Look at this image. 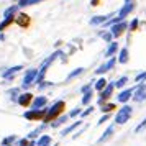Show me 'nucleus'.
Wrapping results in <instances>:
<instances>
[{
    "instance_id": "f257e3e1",
    "label": "nucleus",
    "mask_w": 146,
    "mask_h": 146,
    "mask_svg": "<svg viewBox=\"0 0 146 146\" xmlns=\"http://www.w3.org/2000/svg\"><path fill=\"white\" fill-rule=\"evenodd\" d=\"M64 108H66V102H64V100H56L53 105L48 108L46 115H44V118H43L44 125H46L48 121H54L58 117H61V113L64 112Z\"/></svg>"
},
{
    "instance_id": "f03ea898",
    "label": "nucleus",
    "mask_w": 146,
    "mask_h": 146,
    "mask_svg": "<svg viewBox=\"0 0 146 146\" xmlns=\"http://www.w3.org/2000/svg\"><path fill=\"white\" fill-rule=\"evenodd\" d=\"M131 113H133L131 107L130 105H123L118 112H117V115H115V123H117V125H123V123H126V121L130 120V117H131Z\"/></svg>"
},
{
    "instance_id": "7ed1b4c3",
    "label": "nucleus",
    "mask_w": 146,
    "mask_h": 146,
    "mask_svg": "<svg viewBox=\"0 0 146 146\" xmlns=\"http://www.w3.org/2000/svg\"><path fill=\"white\" fill-rule=\"evenodd\" d=\"M36 77H38V69H28L25 72V77L21 80V87L23 89H28V87L36 82Z\"/></svg>"
},
{
    "instance_id": "20e7f679",
    "label": "nucleus",
    "mask_w": 146,
    "mask_h": 146,
    "mask_svg": "<svg viewBox=\"0 0 146 146\" xmlns=\"http://www.w3.org/2000/svg\"><path fill=\"white\" fill-rule=\"evenodd\" d=\"M48 108H41V110H27V112L23 113V117L27 120H31V121H38V120H43L44 118V115H46Z\"/></svg>"
},
{
    "instance_id": "39448f33",
    "label": "nucleus",
    "mask_w": 146,
    "mask_h": 146,
    "mask_svg": "<svg viewBox=\"0 0 146 146\" xmlns=\"http://www.w3.org/2000/svg\"><path fill=\"white\" fill-rule=\"evenodd\" d=\"M135 95H133L131 99L135 100V102H145L146 100V84H136V87H135Z\"/></svg>"
},
{
    "instance_id": "423d86ee",
    "label": "nucleus",
    "mask_w": 146,
    "mask_h": 146,
    "mask_svg": "<svg viewBox=\"0 0 146 146\" xmlns=\"http://www.w3.org/2000/svg\"><path fill=\"white\" fill-rule=\"evenodd\" d=\"M113 89H115V82H108V84H107V87L102 90V92H100V95H99V105H104V104H105V100L110 99Z\"/></svg>"
},
{
    "instance_id": "0eeeda50",
    "label": "nucleus",
    "mask_w": 146,
    "mask_h": 146,
    "mask_svg": "<svg viewBox=\"0 0 146 146\" xmlns=\"http://www.w3.org/2000/svg\"><path fill=\"white\" fill-rule=\"evenodd\" d=\"M125 30H128V23L126 21H121V23H117V25L110 27V33L113 35V38H120Z\"/></svg>"
},
{
    "instance_id": "6e6552de",
    "label": "nucleus",
    "mask_w": 146,
    "mask_h": 146,
    "mask_svg": "<svg viewBox=\"0 0 146 146\" xmlns=\"http://www.w3.org/2000/svg\"><path fill=\"white\" fill-rule=\"evenodd\" d=\"M115 62H117V59H115V58H110V59L107 61V62H104V64H102V66H100L99 69H97V71H95V74H97V76H102V74L108 72L110 69H113Z\"/></svg>"
},
{
    "instance_id": "1a4fd4ad",
    "label": "nucleus",
    "mask_w": 146,
    "mask_h": 146,
    "mask_svg": "<svg viewBox=\"0 0 146 146\" xmlns=\"http://www.w3.org/2000/svg\"><path fill=\"white\" fill-rule=\"evenodd\" d=\"M48 104V99L44 95H38L36 99H33L31 102V110H41V108H44Z\"/></svg>"
},
{
    "instance_id": "9d476101",
    "label": "nucleus",
    "mask_w": 146,
    "mask_h": 146,
    "mask_svg": "<svg viewBox=\"0 0 146 146\" xmlns=\"http://www.w3.org/2000/svg\"><path fill=\"white\" fill-rule=\"evenodd\" d=\"M131 10H133V0H125L121 10L118 12V17L121 20H125V17H128V13H131Z\"/></svg>"
},
{
    "instance_id": "9b49d317",
    "label": "nucleus",
    "mask_w": 146,
    "mask_h": 146,
    "mask_svg": "<svg viewBox=\"0 0 146 146\" xmlns=\"http://www.w3.org/2000/svg\"><path fill=\"white\" fill-rule=\"evenodd\" d=\"M18 105H21V107H30L31 105V102H33V95L30 92H25V94H21L20 97H18Z\"/></svg>"
},
{
    "instance_id": "f8f14e48",
    "label": "nucleus",
    "mask_w": 146,
    "mask_h": 146,
    "mask_svg": "<svg viewBox=\"0 0 146 146\" xmlns=\"http://www.w3.org/2000/svg\"><path fill=\"white\" fill-rule=\"evenodd\" d=\"M133 92H135V89H126V90H121V92L117 95V100L121 102V104H125L126 100H130L133 97Z\"/></svg>"
},
{
    "instance_id": "ddd939ff",
    "label": "nucleus",
    "mask_w": 146,
    "mask_h": 146,
    "mask_svg": "<svg viewBox=\"0 0 146 146\" xmlns=\"http://www.w3.org/2000/svg\"><path fill=\"white\" fill-rule=\"evenodd\" d=\"M21 69H23V66H20V64H18V66H13V67H10V69H7V71L2 74V76H3V79L10 80V79H13V76L17 72H20Z\"/></svg>"
},
{
    "instance_id": "4468645a",
    "label": "nucleus",
    "mask_w": 146,
    "mask_h": 146,
    "mask_svg": "<svg viewBox=\"0 0 146 146\" xmlns=\"http://www.w3.org/2000/svg\"><path fill=\"white\" fill-rule=\"evenodd\" d=\"M108 20H110V15H97L90 18V25H104Z\"/></svg>"
},
{
    "instance_id": "2eb2a0df",
    "label": "nucleus",
    "mask_w": 146,
    "mask_h": 146,
    "mask_svg": "<svg viewBox=\"0 0 146 146\" xmlns=\"http://www.w3.org/2000/svg\"><path fill=\"white\" fill-rule=\"evenodd\" d=\"M44 128H46V125L43 123V125H40L38 128H35L33 131H30V133H28V135H27V138L30 139V141H33L35 138H38V136H40V133L44 131Z\"/></svg>"
},
{
    "instance_id": "dca6fc26",
    "label": "nucleus",
    "mask_w": 146,
    "mask_h": 146,
    "mask_svg": "<svg viewBox=\"0 0 146 146\" xmlns=\"http://www.w3.org/2000/svg\"><path fill=\"white\" fill-rule=\"evenodd\" d=\"M17 23H18V27L27 28L28 25H30V17H28L27 13H20V15H17Z\"/></svg>"
},
{
    "instance_id": "f3484780",
    "label": "nucleus",
    "mask_w": 146,
    "mask_h": 146,
    "mask_svg": "<svg viewBox=\"0 0 146 146\" xmlns=\"http://www.w3.org/2000/svg\"><path fill=\"white\" fill-rule=\"evenodd\" d=\"M112 135H113V125H110V126H107V128H105V131H104V135H102V136H100V138L97 139V143H99V145H102V143H105V141H107L108 138H110Z\"/></svg>"
},
{
    "instance_id": "a211bd4d",
    "label": "nucleus",
    "mask_w": 146,
    "mask_h": 146,
    "mask_svg": "<svg viewBox=\"0 0 146 146\" xmlns=\"http://www.w3.org/2000/svg\"><path fill=\"white\" fill-rule=\"evenodd\" d=\"M118 51V43H115V41H112L110 44H108V48H107V51H105V56L110 59V58H113L115 56V53Z\"/></svg>"
},
{
    "instance_id": "6ab92c4d",
    "label": "nucleus",
    "mask_w": 146,
    "mask_h": 146,
    "mask_svg": "<svg viewBox=\"0 0 146 146\" xmlns=\"http://www.w3.org/2000/svg\"><path fill=\"white\" fill-rule=\"evenodd\" d=\"M51 143H53V139L49 135H41L36 141V146H51Z\"/></svg>"
},
{
    "instance_id": "aec40b11",
    "label": "nucleus",
    "mask_w": 146,
    "mask_h": 146,
    "mask_svg": "<svg viewBox=\"0 0 146 146\" xmlns=\"http://www.w3.org/2000/svg\"><path fill=\"white\" fill-rule=\"evenodd\" d=\"M128 59H130V58H128V48L125 46V48H121L120 53H118V62L120 64H126Z\"/></svg>"
},
{
    "instance_id": "412c9836",
    "label": "nucleus",
    "mask_w": 146,
    "mask_h": 146,
    "mask_svg": "<svg viewBox=\"0 0 146 146\" xmlns=\"http://www.w3.org/2000/svg\"><path fill=\"white\" fill-rule=\"evenodd\" d=\"M77 126H80V121H74L72 125L66 126V128H64V130H62V131H61V136H67V135H69V133H72L74 130H76V128H77Z\"/></svg>"
},
{
    "instance_id": "4be33fe9",
    "label": "nucleus",
    "mask_w": 146,
    "mask_h": 146,
    "mask_svg": "<svg viewBox=\"0 0 146 146\" xmlns=\"http://www.w3.org/2000/svg\"><path fill=\"white\" fill-rule=\"evenodd\" d=\"M67 118H69L67 115H61V117H58V118L54 120V121H51V126H53V128H58V126L64 125V123L67 121Z\"/></svg>"
},
{
    "instance_id": "5701e85b",
    "label": "nucleus",
    "mask_w": 146,
    "mask_h": 146,
    "mask_svg": "<svg viewBox=\"0 0 146 146\" xmlns=\"http://www.w3.org/2000/svg\"><path fill=\"white\" fill-rule=\"evenodd\" d=\"M17 10H18V5H12V7H8L5 12H3V18H13V15L17 13Z\"/></svg>"
},
{
    "instance_id": "b1692460",
    "label": "nucleus",
    "mask_w": 146,
    "mask_h": 146,
    "mask_svg": "<svg viewBox=\"0 0 146 146\" xmlns=\"http://www.w3.org/2000/svg\"><path fill=\"white\" fill-rule=\"evenodd\" d=\"M107 84H108V80L105 79V77H100L99 80H97V82H95V90H99V92H102V90H104V89H105L107 87Z\"/></svg>"
},
{
    "instance_id": "393cba45",
    "label": "nucleus",
    "mask_w": 146,
    "mask_h": 146,
    "mask_svg": "<svg viewBox=\"0 0 146 146\" xmlns=\"http://www.w3.org/2000/svg\"><path fill=\"white\" fill-rule=\"evenodd\" d=\"M84 71H86L84 67H77V69H74L72 72H69V74H67V77H66V79H67V80L74 79V77H77V76H80V74L84 72Z\"/></svg>"
},
{
    "instance_id": "a878e982",
    "label": "nucleus",
    "mask_w": 146,
    "mask_h": 146,
    "mask_svg": "<svg viewBox=\"0 0 146 146\" xmlns=\"http://www.w3.org/2000/svg\"><path fill=\"white\" fill-rule=\"evenodd\" d=\"M15 141H17V136H15V135H10V136L2 139V146H12Z\"/></svg>"
},
{
    "instance_id": "bb28decb",
    "label": "nucleus",
    "mask_w": 146,
    "mask_h": 146,
    "mask_svg": "<svg viewBox=\"0 0 146 146\" xmlns=\"http://www.w3.org/2000/svg\"><path fill=\"white\" fill-rule=\"evenodd\" d=\"M113 108H115V104H104V105H100V110L104 112V115H107V113H112Z\"/></svg>"
},
{
    "instance_id": "cd10ccee",
    "label": "nucleus",
    "mask_w": 146,
    "mask_h": 146,
    "mask_svg": "<svg viewBox=\"0 0 146 146\" xmlns=\"http://www.w3.org/2000/svg\"><path fill=\"white\" fill-rule=\"evenodd\" d=\"M92 97H94V92H92V90L86 92L84 95H82V105H89V104H90V100H92Z\"/></svg>"
},
{
    "instance_id": "c85d7f7f",
    "label": "nucleus",
    "mask_w": 146,
    "mask_h": 146,
    "mask_svg": "<svg viewBox=\"0 0 146 146\" xmlns=\"http://www.w3.org/2000/svg\"><path fill=\"white\" fill-rule=\"evenodd\" d=\"M8 95L12 97V100H13V102H17V100H18V97H20V89H18V87H15V89H12V90H8Z\"/></svg>"
},
{
    "instance_id": "c756f323",
    "label": "nucleus",
    "mask_w": 146,
    "mask_h": 146,
    "mask_svg": "<svg viewBox=\"0 0 146 146\" xmlns=\"http://www.w3.org/2000/svg\"><path fill=\"white\" fill-rule=\"evenodd\" d=\"M145 128H146V117L141 120V121H139L138 125L135 126V130H133V131H135V133H141L143 130H145Z\"/></svg>"
},
{
    "instance_id": "7c9ffc66",
    "label": "nucleus",
    "mask_w": 146,
    "mask_h": 146,
    "mask_svg": "<svg viewBox=\"0 0 146 146\" xmlns=\"http://www.w3.org/2000/svg\"><path fill=\"white\" fill-rule=\"evenodd\" d=\"M126 82H128V77H126V76H123V77H120V79L117 80V82H115V87H118V89H121V87L125 86Z\"/></svg>"
},
{
    "instance_id": "2f4dec72",
    "label": "nucleus",
    "mask_w": 146,
    "mask_h": 146,
    "mask_svg": "<svg viewBox=\"0 0 146 146\" xmlns=\"http://www.w3.org/2000/svg\"><path fill=\"white\" fill-rule=\"evenodd\" d=\"M138 25H139L138 18H133V20H131V23L128 25V30H130V31H136V28H138Z\"/></svg>"
},
{
    "instance_id": "473e14b6",
    "label": "nucleus",
    "mask_w": 146,
    "mask_h": 146,
    "mask_svg": "<svg viewBox=\"0 0 146 146\" xmlns=\"http://www.w3.org/2000/svg\"><path fill=\"white\" fill-rule=\"evenodd\" d=\"M12 21H13V18H3V21L0 23V31H3V30H5V28H7Z\"/></svg>"
},
{
    "instance_id": "72a5a7b5",
    "label": "nucleus",
    "mask_w": 146,
    "mask_h": 146,
    "mask_svg": "<svg viewBox=\"0 0 146 146\" xmlns=\"http://www.w3.org/2000/svg\"><path fill=\"white\" fill-rule=\"evenodd\" d=\"M80 112H82V110H80L79 107H76V108H72V110L69 112V115H67V117H69V118H74V117H77V115H80Z\"/></svg>"
},
{
    "instance_id": "f704fd0d",
    "label": "nucleus",
    "mask_w": 146,
    "mask_h": 146,
    "mask_svg": "<svg viewBox=\"0 0 146 146\" xmlns=\"http://www.w3.org/2000/svg\"><path fill=\"white\" fill-rule=\"evenodd\" d=\"M100 36H102L107 43H112V41H113V35L110 33V31H108V33H100Z\"/></svg>"
},
{
    "instance_id": "c9c22d12",
    "label": "nucleus",
    "mask_w": 146,
    "mask_h": 146,
    "mask_svg": "<svg viewBox=\"0 0 146 146\" xmlns=\"http://www.w3.org/2000/svg\"><path fill=\"white\" fill-rule=\"evenodd\" d=\"M28 143H30V139H28V138H21V139L17 141V146H27Z\"/></svg>"
},
{
    "instance_id": "e433bc0d",
    "label": "nucleus",
    "mask_w": 146,
    "mask_h": 146,
    "mask_svg": "<svg viewBox=\"0 0 146 146\" xmlns=\"http://www.w3.org/2000/svg\"><path fill=\"white\" fill-rule=\"evenodd\" d=\"M145 79H146V72H141V74H138V76H136L135 82H139V84H141V82H143Z\"/></svg>"
},
{
    "instance_id": "4c0bfd02",
    "label": "nucleus",
    "mask_w": 146,
    "mask_h": 146,
    "mask_svg": "<svg viewBox=\"0 0 146 146\" xmlns=\"http://www.w3.org/2000/svg\"><path fill=\"white\" fill-rule=\"evenodd\" d=\"M92 112H94V107H89L86 112H80V117H82V118H84V117H89Z\"/></svg>"
},
{
    "instance_id": "58836bf2",
    "label": "nucleus",
    "mask_w": 146,
    "mask_h": 146,
    "mask_svg": "<svg viewBox=\"0 0 146 146\" xmlns=\"http://www.w3.org/2000/svg\"><path fill=\"white\" fill-rule=\"evenodd\" d=\"M30 3H31V0H20L18 2V7H28Z\"/></svg>"
},
{
    "instance_id": "ea45409f",
    "label": "nucleus",
    "mask_w": 146,
    "mask_h": 146,
    "mask_svg": "<svg viewBox=\"0 0 146 146\" xmlns=\"http://www.w3.org/2000/svg\"><path fill=\"white\" fill-rule=\"evenodd\" d=\"M89 90H92V86H90V84H87V86H84V87H80V92H82V94H86V92H89Z\"/></svg>"
},
{
    "instance_id": "a19ab883",
    "label": "nucleus",
    "mask_w": 146,
    "mask_h": 146,
    "mask_svg": "<svg viewBox=\"0 0 146 146\" xmlns=\"http://www.w3.org/2000/svg\"><path fill=\"white\" fill-rule=\"evenodd\" d=\"M110 118V113H107V115H104V117H102V118L99 120V121H97V123H99V125H102V123H105L107 120Z\"/></svg>"
},
{
    "instance_id": "79ce46f5",
    "label": "nucleus",
    "mask_w": 146,
    "mask_h": 146,
    "mask_svg": "<svg viewBox=\"0 0 146 146\" xmlns=\"http://www.w3.org/2000/svg\"><path fill=\"white\" fill-rule=\"evenodd\" d=\"M99 2H100V0H92V2H90V5H92V7H97V5H99Z\"/></svg>"
},
{
    "instance_id": "37998d69",
    "label": "nucleus",
    "mask_w": 146,
    "mask_h": 146,
    "mask_svg": "<svg viewBox=\"0 0 146 146\" xmlns=\"http://www.w3.org/2000/svg\"><path fill=\"white\" fill-rule=\"evenodd\" d=\"M40 2H44V0H31V3H30V5H35V3H40Z\"/></svg>"
},
{
    "instance_id": "c03bdc74",
    "label": "nucleus",
    "mask_w": 146,
    "mask_h": 146,
    "mask_svg": "<svg viewBox=\"0 0 146 146\" xmlns=\"http://www.w3.org/2000/svg\"><path fill=\"white\" fill-rule=\"evenodd\" d=\"M27 146H36V141H30V143H28Z\"/></svg>"
},
{
    "instance_id": "a18cd8bd",
    "label": "nucleus",
    "mask_w": 146,
    "mask_h": 146,
    "mask_svg": "<svg viewBox=\"0 0 146 146\" xmlns=\"http://www.w3.org/2000/svg\"><path fill=\"white\" fill-rule=\"evenodd\" d=\"M2 40H5V36H3V35H0V41Z\"/></svg>"
},
{
    "instance_id": "49530a36",
    "label": "nucleus",
    "mask_w": 146,
    "mask_h": 146,
    "mask_svg": "<svg viewBox=\"0 0 146 146\" xmlns=\"http://www.w3.org/2000/svg\"><path fill=\"white\" fill-rule=\"evenodd\" d=\"M15 2H20V0H15Z\"/></svg>"
},
{
    "instance_id": "de8ad7c7",
    "label": "nucleus",
    "mask_w": 146,
    "mask_h": 146,
    "mask_svg": "<svg viewBox=\"0 0 146 146\" xmlns=\"http://www.w3.org/2000/svg\"><path fill=\"white\" fill-rule=\"evenodd\" d=\"M54 146H59V145H54Z\"/></svg>"
}]
</instances>
